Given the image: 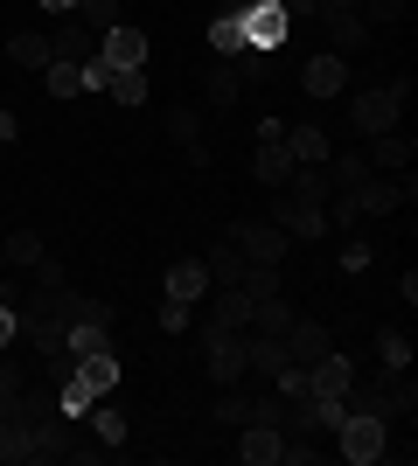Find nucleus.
I'll use <instances>...</instances> for the list:
<instances>
[{"label": "nucleus", "instance_id": "1", "mask_svg": "<svg viewBox=\"0 0 418 466\" xmlns=\"http://www.w3.org/2000/svg\"><path fill=\"white\" fill-rule=\"evenodd\" d=\"M404 97H412V77L370 84V91L349 97V126H356L362 139H370V133H391V126H398V112H404Z\"/></svg>", "mask_w": 418, "mask_h": 466}, {"label": "nucleus", "instance_id": "2", "mask_svg": "<svg viewBox=\"0 0 418 466\" xmlns=\"http://www.w3.org/2000/svg\"><path fill=\"white\" fill-rule=\"evenodd\" d=\"M328 439H335V452H342L349 466H377L383 446H391V418H377V410H349Z\"/></svg>", "mask_w": 418, "mask_h": 466}, {"label": "nucleus", "instance_id": "3", "mask_svg": "<svg viewBox=\"0 0 418 466\" xmlns=\"http://www.w3.org/2000/svg\"><path fill=\"white\" fill-rule=\"evenodd\" d=\"M196 341H202V362H209V383H217V390L251 376V370H244V328H202Z\"/></svg>", "mask_w": 418, "mask_h": 466}, {"label": "nucleus", "instance_id": "4", "mask_svg": "<svg viewBox=\"0 0 418 466\" xmlns=\"http://www.w3.org/2000/svg\"><path fill=\"white\" fill-rule=\"evenodd\" d=\"M300 160L286 154V126L279 118H259V147H251V175L265 181V188H286V175H293Z\"/></svg>", "mask_w": 418, "mask_h": 466}, {"label": "nucleus", "instance_id": "5", "mask_svg": "<svg viewBox=\"0 0 418 466\" xmlns=\"http://www.w3.org/2000/svg\"><path fill=\"white\" fill-rule=\"evenodd\" d=\"M56 383H77L84 397H112V390H119V355L112 349H84V355H70V370H63Z\"/></svg>", "mask_w": 418, "mask_h": 466}, {"label": "nucleus", "instance_id": "6", "mask_svg": "<svg viewBox=\"0 0 418 466\" xmlns=\"http://www.w3.org/2000/svg\"><path fill=\"white\" fill-rule=\"evenodd\" d=\"M286 7L279 0H251V7H238V28H244V49H279L286 42Z\"/></svg>", "mask_w": 418, "mask_h": 466}, {"label": "nucleus", "instance_id": "7", "mask_svg": "<svg viewBox=\"0 0 418 466\" xmlns=\"http://www.w3.org/2000/svg\"><path fill=\"white\" fill-rule=\"evenodd\" d=\"M223 237H230V244H238L251 265H279V258H286V244H293V237L279 230V223H230Z\"/></svg>", "mask_w": 418, "mask_h": 466}, {"label": "nucleus", "instance_id": "8", "mask_svg": "<svg viewBox=\"0 0 418 466\" xmlns=\"http://www.w3.org/2000/svg\"><path fill=\"white\" fill-rule=\"evenodd\" d=\"M98 56L112 63V70H147V28H133V21H112L98 35Z\"/></svg>", "mask_w": 418, "mask_h": 466}, {"label": "nucleus", "instance_id": "9", "mask_svg": "<svg viewBox=\"0 0 418 466\" xmlns=\"http://www.w3.org/2000/svg\"><path fill=\"white\" fill-rule=\"evenodd\" d=\"M370 175H412V160H418V139L412 133H398V126H391V133H370Z\"/></svg>", "mask_w": 418, "mask_h": 466}, {"label": "nucleus", "instance_id": "10", "mask_svg": "<svg viewBox=\"0 0 418 466\" xmlns=\"http://www.w3.org/2000/svg\"><path fill=\"white\" fill-rule=\"evenodd\" d=\"M342 84H349V56H307L300 63V91L314 97V105H328V97H342Z\"/></svg>", "mask_w": 418, "mask_h": 466}, {"label": "nucleus", "instance_id": "11", "mask_svg": "<svg viewBox=\"0 0 418 466\" xmlns=\"http://www.w3.org/2000/svg\"><path fill=\"white\" fill-rule=\"evenodd\" d=\"M238 460L244 466H286V431L279 425H238Z\"/></svg>", "mask_w": 418, "mask_h": 466}, {"label": "nucleus", "instance_id": "12", "mask_svg": "<svg viewBox=\"0 0 418 466\" xmlns=\"http://www.w3.org/2000/svg\"><path fill=\"white\" fill-rule=\"evenodd\" d=\"M49 49H56L63 63H91L98 56V28L84 15H56V28H49Z\"/></svg>", "mask_w": 418, "mask_h": 466}, {"label": "nucleus", "instance_id": "13", "mask_svg": "<svg viewBox=\"0 0 418 466\" xmlns=\"http://www.w3.org/2000/svg\"><path fill=\"white\" fill-rule=\"evenodd\" d=\"M279 341H286V362H300V370H314L321 355L335 349V334L321 328V320H293V328L279 334Z\"/></svg>", "mask_w": 418, "mask_h": 466}, {"label": "nucleus", "instance_id": "14", "mask_svg": "<svg viewBox=\"0 0 418 466\" xmlns=\"http://www.w3.org/2000/svg\"><path fill=\"white\" fill-rule=\"evenodd\" d=\"M272 223L286 237H328V209H321V202H286V195H279V202H272Z\"/></svg>", "mask_w": 418, "mask_h": 466}, {"label": "nucleus", "instance_id": "15", "mask_svg": "<svg viewBox=\"0 0 418 466\" xmlns=\"http://www.w3.org/2000/svg\"><path fill=\"white\" fill-rule=\"evenodd\" d=\"M321 28H328V49H335V56H349V49H370V21L349 15V7H328V15H321Z\"/></svg>", "mask_w": 418, "mask_h": 466}, {"label": "nucleus", "instance_id": "16", "mask_svg": "<svg viewBox=\"0 0 418 466\" xmlns=\"http://www.w3.org/2000/svg\"><path fill=\"white\" fill-rule=\"evenodd\" d=\"M349 383H356V362H349L342 349H328L314 370H307V390H314V397H342Z\"/></svg>", "mask_w": 418, "mask_h": 466}, {"label": "nucleus", "instance_id": "17", "mask_svg": "<svg viewBox=\"0 0 418 466\" xmlns=\"http://www.w3.org/2000/svg\"><path fill=\"white\" fill-rule=\"evenodd\" d=\"M202 272H209V286H238V279L251 272V258H244L230 237H217V244H209V258H202Z\"/></svg>", "mask_w": 418, "mask_h": 466}, {"label": "nucleus", "instance_id": "18", "mask_svg": "<svg viewBox=\"0 0 418 466\" xmlns=\"http://www.w3.org/2000/svg\"><path fill=\"white\" fill-rule=\"evenodd\" d=\"M160 286H168V299H189V307H196L202 292H209V272H202V258H181V265H168Z\"/></svg>", "mask_w": 418, "mask_h": 466}, {"label": "nucleus", "instance_id": "19", "mask_svg": "<svg viewBox=\"0 0 418 466\" xmlns=\"http://www.w3.org/2000/svg\"><path fill=\"white\" fill-rule=\"evenodd\" d=\"M286 328H293V299H286V292L251 299V334H286Z\"/></svg>", "mask_w": 418, "mask_h": 466}, {"label": "nucleus", "instance_id": "20", "mask_svg": "<svg viewBox=\"0 0 418 466\" xmlns=\"http://www.w3.org/2000/svg\"><path fill=\"white\" fill-rule=\"evenodd\" d=\"M286 154H293L300 167H314V160H328L335 147H328V133H321V126H286Z\"/></svg>", "mask_w": 418, "mask_h": 466}, {"label": "nucleus", "instance_id": "21", "mask_svg": "<svg viewBox=\"0 0 418 466\" xmlns=\"http://www.w3.org/2000/svg\"><path fill=\"white\" fill-rule=\"evenodd\" d=\"M105 97H112L119 112H133V105H147V97H154V77H147V70H119Z\"/></svg>", "mask_w": 418, "mask_h": 466}, {"label": "nucleus", "instance_id": "22", "mask_svg": "<svg viewBox=\"0 0 418 466\" xmlns=\"http://www.w3.org/2000/svg\"><path fill=\"white\" fill-rule=\"evenodd\" d=\"M7 56H15V70H49L56 49H49V35H15V42H7Z\"/></svg>", "mask_w": 418, "mask_h": 466}, {"label": "nucleus", "instance_id": "23", "mask_svg": "<svg viewBox=\"0 0 418 466\" xmlns=\"http://www.w3.org/2000/svg\"><path fill=\"white\" fill-rule=\"evenodd\" d=\"M202 91H209V105H238V97H244V77H238V63L223 56L217 70H209V84H202Z\"/></svg>", "mask_w": 418, "mask_h": 466}, {"label": "nucleus", "instance_id": "24", "mask_svg": "<svg viewBox=\"0 0 418 466\" xmlns=\"http://www.w3.org/2000/svg\"><path fill=\"white\" fill-rule=\"evenodd\" d=\"M42 258H49V244H42V230H15V237H7V265H21V272H36Z\"/></svg>", "mask_w": 418, "mask_h": 466}, {"label": "nucleus", "instance_id": "25", "mask_svg": "<svg viewBox=\"0 0 418 466\" xmlns=\"http://www.w3.org/2000/svg\"><path fill=\"white\" fill-rule=\"evenodd\" d=\"M84 418H91V431H98V439H105V446H112V452L126 446V418H119V410H112V404H105V397H98V404H91V410H84Z\"/></svg>", "mask_w": 418, "mask_h": 466}, {"label": "nucleus", "instance_id": "26", "mask_svg": "<svg viewBox=\"0 0 418 466\" xmlns=\"http://www.w3.org/2000/svg\"><path fill=\"white\" fill-rule=\"evenodd\" d=\"M42 84H49V97H84V70L77 63H49V70H42Z\"/></svg>", "mask_w": 418, "mask_h": 466}, {"label": "nucleus", "instance_id": "27", "mask_svg": "<svg viewBox=\"0 0 418 466\" xmlns=\"http://www.w3.org/2000/svg\"><path fill=\"white\" fill-rule=\"evenodd\" d=\"M209 418H217V425H244V418H251V397H244L238 383H223V397L209 404Z\"/></svg>", "mask_w": 418, "mask_h": 466}, {"label": "nucleus", "instance_id": "28", "mask_svg": "<svg viewBox=\"0 0 418 466\" xmlns=\"http://www.w3.org/2000/svg\"><path fill=\"white\" fill-rule=\"evenodd\" d=\"M160 334H196V307L189 299H160Z\"/></svg>", "mask_w": 418, "mask_h": 466}, {"label": "nucleus", "instance_id": "29", "mask_svg": "<svg viewBox=\"0 0 418 466\" xmlns=\"http://www.w3.org/2000/svg\"><path fill=\"white\" fill-rule=\"evenodd\" d=\"M209 49H217V56H244V28H238V15H223L217 28H209Z\"/></svg>", "mask_w": 418, "mask_h": 466}, {"label": "nucleus", "instance_id": "30", "mask_svg": "<svg viewBox=\"0 0 418 466\" xmlns=\"http://www.w3.org/2000/svg\"><path fill=\"white\" fill-rule=\"evenodd\" d=\"M238 286L251 292V299H265V292H279V286H286V272H279V265H251V272H244Z\"/></svg>", "mask_w": 418, "mask_h": 466}, {"label": "nucleus", "instance_id": "31", "mask_svg": "<svg viewBox=\"0 0 418 466\" xmlns=\"http://www.w3.org/2000/svg\"><path fill=\"white\" fill-rule=\"evenodd\" d=\"M404 7H412V0H362L356 15L370 21V28H391V21H404Z\"/></svg>", "mask_w": 418, "mask_h": 466}, {"label": "nucleus", "instance_id": "32", "mask_svg": "<svg viewBox=\"0 0 418 466\" xmlns=\"http://www.w3.org/2000/svg\"><path fill=\"white\" fill-rule=\"evenodd\" d=\"M168 133H175L181 147H202V112H168Z\"/></svg>", "mask_w": 418, "mask_h": 466}, {"label": "nucleus", "instance_id": "33", "mask_svg": "<svg viewBox=\"0 0 418 466\" xmlns=\"http://www.w3.org/2000/svg\"><path fill=\"white\" fill-rule=\"evenodd\" d=\"M377 355H383V370H412V341H404V334H383Z\"/></svg>", "mask_w": 418, "mask_h": 466}, {"label": "nucleus", "instance_id": "34", "mask_svg": "<svg viewBox=\"0 0 418 466\" xmlns=\"http://www.w3.org/2000/svg\"><path fill=\"white\" fill-rule=\"evenodd\" d=\"M21 341V313H15V299H0V349H15Z\"/></svg>", "mask_w": 418, "mask_h": 466}, {"label": "nucleus", "instance_id": "35", "mask_svg": "<svg viewBox=\"0 0 418 466\" xmlns=\"http://www.w3.org/2000/svg\"><path fill=\"white\" fill-rule=\"evenodd\" d=\"M370 258H377V244H349V251H342V272H362Z\"/></svg>", "mask_w": 418, "mask_h": 466}, {"label": "nucleus", "instance_id": "36", "mask_svg": "<svg viewBox=\"0 0 418 466\" xmlns=\"http://www.w3.org/2000/svg\"><path fill=\"white\" fill-rule=\"evenodd\" d=\"M63 279H70V272H63V258H42V265H36V286H63Z\"/></svg>", "mask_w": 418, "mask_h": 466}, {"label": "nucleus", "instance_id": "37", "mask_svg": "<svg viewBox=\"0 0 418 466\" xmlns=\"http://www.w3.org/2000/svg\"><path fill=\"white\" fill-rule=\"evenodd\" d=\"M286 15H321V0H279Z\"/></svg>", "mask_w": 418, "mask_h": 466}, {"label": "nucleus", "instance_id": "38", "mask_svg": "<svg viewBox=\"0 0 418 466\" xmlns=\"http://www.w3.org/2000/svg\"><path fill=\"white\" fill-rule=\"evenodd\" d=\"M36 7H49V15H77L84 0H36Z\"/></svg>", "mask_w": 418, "mask_h": 466}, {"label": "nucleus", "instance_id": "39", "mask_svg": "<svg viewBox=\"0 0 418 466\" xmlns=\"http://www.w3.org/2000/svg\"><path fill=\"white\" fill-rule=\"evenodd\" d=\"M21 133V126H15V112H0V139H15Z\"/></svg>", "mask_w": 418, "mask_h": 466}]
</instances>
